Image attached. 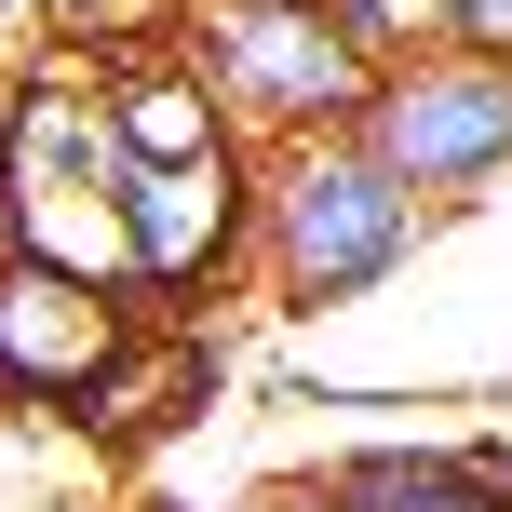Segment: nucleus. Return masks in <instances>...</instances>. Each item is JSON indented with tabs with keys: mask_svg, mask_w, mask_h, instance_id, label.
Segmentation results:
<instances>
[{
	"mask_svg": "<svg viewBox=\"0 0 512 512\" xmlns=\"http://www.w3.org/2000/svg\"><path fill=\"white\" fill-rule=\"evenodd\" d=\"M27 41H41V14H27V0H0V68H14Z\"/></svg>",
	"mask_w": 512,
	"mask_h": 512,
	"instance_id": "ddd939ff",
	"label": "nucleus"
},
{
	"mask_svg": "<svg viewBox=\"0 0 512 512\" xmlns=\"http://www.w3.org/2000/svg\"><path fill=\"white\" fill-rule=\"evenodd\" d=\"M351 135H364L432 216H459V203H486V189H512V68L432 41V54H405V68L364 81V122H351Z\"/></svg>",
	"mask_w": 512,
	"mask_h": 512,
	"instance_id": "39448f33",
	"label": "nucleus"
},
{
	"mask_svg": "<svg viewBox=\"0 0 512 512\" xmlns=\"http://www.w3.org/2000/svg\"><path fill=\"white\" fill-rule=\"evenodd\" d=\"M95 95H108V135H122V176H162V162H216V149H243L230 108L203 95V68L176 54V27L108 41V54H95Z\"/></svg>",
	"mask_w": 512,
	"mask_h": 512,
	"instance_id": "0eeeda50",
	"label": "nucleus"
},
{
	"mask_svg": "<svg viewBox=\"0 0 512 512\" xmlns=\"http://www.w3.org/2000/svg\"><path fill=\"white\" fill-rule=\"evenodd\" d=\"M203 405H216V337H203V324H149V310H135L122 351L95 364V391L68 405V432H95V445H162V432H189Z\"/></svg>",
	"mask_w": 512,
	"mask_h": 512,
	"instance_id": "6e6552de",
	"label": "nucleus"
},
{
	"mask_svg": "<svg viewBox=\"0 0 512 512\" xmlns=\"http://www.w3.org/2000/svg\"><path fill=\"white\" fill-rule=\"evenodd\" d=\"M41 14V41H68V54H108V41H135V27H162L176 0H27Z\"/></svg>",
	"mask_w": 512,
	"mask_h": 512,
	"instance_id": "9b49d317",
	"label": "nucleus"
},
{
	"mask_svg": "<svg viewBox=\"0 0 512 512\" xmlns=\"http://www.w3.org/2000/svg\"><path fill=\"white\" fill-rule=\"evenodd\" d=\"M445 41H459V54H499V68H512V0H445Z\"/></svg>",
	"mask_w": 512,
	"mask_h": 512,
	"instance_id": "f8f14e48",
	"label": "nucleus"
},
{
	"mask_svg": "<svg viewBox=\"0 0 512 512\" xmlns=\"http://www.w3.org/2000/svg\"><path fill=\"white\" fill-rule=\"evenodd\" d=\"M256 512H324V499H256Z\"/></svg>",
	"mask_w": 512,
	"mask_h": 512,
	"instance_id": "4468645a",
	"label": "nucleus"
},
{
	"mask_svg": "<svg viewBox=\"0 0 512 512\" xmlns=\"http://www.w3.org/2000/svg\"><path fill=\"white\" fill-rule=\"evenodd\" d=\"M324 512H512V472L472 459V445H432V432H391V445H337L310 472Z\"/></svg>",
	"mask_w": 512,
	"mask_h": 512,
	"instance_id": "1a4fd4ad",
	"label": "nucleus"
},
{
	"mask_svg": "<svg viewBox=\"0 0 512 512\" xmlns=\"http://www.w3.org/2000/svg\"><path fill=\"white\" fill-rule=\"evenodd\" d=\"M176 54L203 68V95L230 108L243 149H297V135L364 122V41L324 14V0H176Z\"/></svg>",
	"mask_w": 512,
	"mask_h": 512,
	"instance_id": "7ed1b4c3",
	"label": "nucleus"
},
{
	"mask_svg": "<svg viewBox=\"0 0 512 512\" xmlns=\"http://www.w3.org/2000/svg\"><path fill=\"white\" fill-rule=\"evenodd\" d=\"M324 14L364 41V68H405V54L445 41V0H324Z\"/></svg>",
	"mask_w": 512,
	"mask_h": 512,
	"instance_id": "9d476101",
	"label": "nucleus"
},
{
	"mask_svg": "<svg viewBox=\"0 0 512 512\" xmlns=\"http://www.w3.org/2000/svg\"><path fill=\"white\" fill-rule=\"evenodd\" d=\"M418 243H432V203L351 122L297 135V149H256V283H270V310H297V324L351 310L391 270H418Z\"/></svg>",
	"mask_w": 512,
	"mask_h": 512,
	"instance_id": "f03ea898",
	"label": "nucleus"
},
{
	"mask_svg": "<svg viewBox=\"0 0 512 512\" xmlns=\"http://www.w3.org/2000/svg\"><path fill=\"white\" fill-rule=\"evenodd\" d=\"M0 256H41L122 297V135H108L95 54L27 41L0 68Z\"/></svg>",
	"mask_w": 512,
	"mask_h": 512,
	"instance_id": "f257e3e1",
	"label": "nucleus"
},
{
	"mask_svg": "<svg viewBox=\"0 0 512 512\" xmlns=\"http://www.w3.org/2000/svg\"><path fill=\"white\" fill-rule=\"evenodd\" d=\"M122 324H135V310L108 297V283L41 270V256H0V405L68 418L81 391H95V364L122 351Z\"/></svg>",
	"mask_w": 512,
	"mask_h": 512,
	"instance_id": "423d86ee",
	"label": "nucleus"
},
{
	"mask_svg": "<svg viewBox=\"0 0 512 512\" xmlns=\"http://www.w3.org/2000/svg\"><path fill=\"white\" fill-rule=\"evenodd\" d=\"M149 512H189V499H149Z\"/></svg>",
	"mask_w": 512,
	"mask_h": 512,
	"instance_id": "2eb2a0df",
	"label": "nucleus"
},
{
	"mask_svg": "<svg viewBox=\"0 0 512 512\" xmlns=\"http://www.w3.org/2000/svg\"><path fill=\"white\" fill-rule=\"evenodd\" d=\"M230 283H256V149L122 176V310H149V324H216Z\"/></svg>",
	"mask_w": 512,
	"mask_h": 512,
	"instance_id": "20e7f679",
	"label": "nucleus"
}]
</instances>
